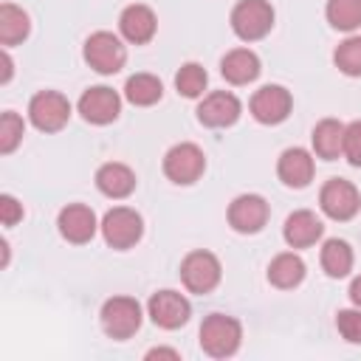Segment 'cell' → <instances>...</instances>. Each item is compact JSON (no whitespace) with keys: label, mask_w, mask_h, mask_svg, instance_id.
I'll return each instance as SVG.
<instances>
[{"label":"cell","mask_w":361,"mask_h":361,"mask_svg":"<svg viewBox=\"0 0 361 361\" xmlns=\"http://www.w3.org/2000/svg\"><path fill=\"white\" fill-rule=\"evenodd\" d=\"M240 338H243V327H240V322L234 316L212 313L200 324V347L212 358L234 355L237 347H240Z\"/></svg>","instance_id":"obj_1"},{"label":"cell","mask_w":361,"mask_h":361,"mask_svg":"<svg viewBox=\"0 0 361 361\" xmlns=\"http://www.w3.org/2000/svg\"><path fill=\"white\" fill-rule=\"evenodd\" d=\"M274 25V8L268 0H240L231 8V28L240 39H262Z\"/></svg>","instance_id":"obj_2"},{"label":"cell","mask_w":361,"mask_h":361,"mask_svg":"<svg viewBox=\"0 0 361 361\" xmlns=\"http://www.w3.org/2000/svg\"><path fill=\"white\" fill-rule=\"evenodd\" d=\"M141 231H144V220L135 209L130 206H116L104 214L102 220V234H104V243L110 248H133L138 240H141Z\"/></svg>","instance_id":"obj_3"},{"label":"cell","mask_w":361,"mask_h":361,"mask_svg":"<svg viewBox=\"0 0 361 361\" xmlns=\"http://www.w3.org/2000/svg\"><path fill=\"white\" fill-rule=\"evenodd\" d=\"M203 169H206V155L197 144L183 141V144L169 147L164 155V175L172 183H180V186L195 183L203 175Z\"/></svg>","instance_id":"obj_4"},{"label":"cell","mask_w":361,"mask_h":361,"mask_svg":"<svg viewBox=\"0 0 361 361\" xmlns=\"http://www.w3.org/2000/svg\"><path fill=\"white\" fill-rule=\"evenodd\" d=\"M102 327L110 338H130L141 327V305L133 296H113L102 305Z\"/></svg>","instance_id":"obj_5"},{"label":"cell","mask_w":361,"mask_h":361,"mask_svg":"<svg viewBox=\"0 0 361 361\" xmlns=\"http://www.w3.org/2000/svg\"><path fill=\"white\" fill-rule=\"evenodd\" d=\"M68 116H71V102L56 90H39L28 102V118L42 133L62 130L68 124Z\"/></svg>","instance_id":"obj_6"},{"label":"cell","mask_w":361,"mask_h":361,"mask_svg":"<svg viewBox=\"0 0 361 361\" xmlns=\"http://www.w3.org/2000/svg\"><path fill=\"white\" fill-rule=\"evenodd\" d=\"M124 59H127V51H124L121 39L116 34L96 31V34L87 37V42H85V62L93 71H99V73H116V71H121Z\"/></svg>","instance_id":"obj_7"},{"label":"cell","mask_w":361,"mask_h":361,"mask_svg":"<svg viewBox=\"0 0 361 361\" xmlns=\"http://www.w3.org/2000/svg\"><path fill=\"white\" fill-rule=\"evenodd\" d=\"M319 203H322V212L333 220H350L361 209L358 189L344 178H330L319 192Z\"/></svg>","instance_id":"obj_8"},{"label":"cell","mask_w":361,"mask_h":361,"mask_svg":"<svg viewBox=\"0 0 361 361\" xmlns=\"http://www.w3.org/2000/svg\"><path fill=\"white\" fill-rule=\"evenodd\" d=\"M180 279L192 293H209L220 282V262L209 251H192L180 262Z\"/></svg>","instance_id":"obj_9"},{"label":"cell","mask_w":361,"mask_h":361,"mask_svg":"<svg viewBox=\"0 0 361 361\" xmlns=\"http://www.w3.org/2000/svg\"><path fill=\"white\" fill-rule=\"evenodd\" d=\"M79 113L85 121L90 124H110L118 118L121 113V99L113 87H104V85H96V87H87L79 99Z\"/></svg>","instance_id":"obj_10"},{"label":"cell","mask_w":361,"mask_h":361,"mask_svg":"<svg viewBox=\"0 0 361 361\" xmlns=\"http://www.w3.org/2000/svg\"><path fill=\"white\" fill-rule=\"evenodd\" d=\"M147 310H149V319L158 327H164V330H175L180 324H186L189 313H192L189 299L180 296L178 290H158V293H152Z\"/></svg>","instance_id":"obj_11"},{"label":"cell","mask_w":361,"mask_h":361,"mask_svg":"<svg viewBox=\"0 0 361 361\" xmlns=\"http://www.w3.org/2000/svg\"><path fill=\"white\" fill-rule=\"evenodd\" d=\"M290 93L282 85H265L251 96V116L259 124H279L290 113Z\"/></svg>","instance_id":"obj_12"},{"label":"cell","mask_w":361,"mask_h":361,"mask_svg":"<svg viewBox=\"0 0 361 361\" xmlns=\"http://www.w3.org/2000/svg\"><path fill=\"white\" fill-rule=\"evenodd\" d=\"M268 220V203L259 195H240L228 206V223L240 234H257Z\"/></svg>","instance_id":"obj_13"},{"label":"cell","mask_w":361,"mask_h":361,"mask_svg":"<svg viewBox=\"0 0 361 361\" xmlns=\"http://www.w3.org/2000/svg\"><path fill=\"white\" fill-rule=\"evenodd\" d=\"M56 226H59V234L68 240V243H87L93 234H96V214L90 206L85 203H71L59 212L56 217Z\"/></svg>","instance_id":"obj_14"},{"label":"cell","mask_w":361,"mask_h":361,"mask_svg":"<svg viewBox=\"0 0 361 361\" xmlns=\"http://www.w3.org/2000/svg\"><path fill=\"white\" fill-rule=\"evenodd\" d=\"M197 118L206 127H228L240 118V99L228 90H214L200 102Z\"/></svg>","instance_id":"obj_15"},{"label":"cell","mask_w":361,"mask_h":361,"mask_svg":"<svg viewBox=\"0 0 361 361\" xmlns=\"http://www.w3.org/2000/svg\"><path fill=\"white\" fill-rule=\"evenodd\" d=\"M276 175H279V180H282L285 186H290V189L307 186V183L313 180V158H310V152L302 149V147L285 149V152L279 155V161H276Z\"/></svg>","instance_id":"obj_16"},{"label":"cell","mask_w":361,"mask_h":361,"mask_svg":"<svg viewBox=\"0 0 361 361\" xmlns=\"http://www.w3.org/2000/svg\"><path fill=\"white\" fill-rule=\"evenodd\" d=\"M118 28H121L124 39H130V42H135V45H144V42L152 39V34H155V28H158V20H155L152 8L135 3V6H127V8L121 11Z\"/></svg>","instance_id":"obj_17"},{"label":"cell","mask_w":361,"mask_h":361,"mask_svg":"<svg viewBox=\"0 0 361 361\" xmlns=\"http://www.w3.org/2000/svg\"><path fill=\"white\" fill-rule=\"evenodd\" d=\"M322 228L324 226H322V220L313 212L299 209V212L288 214V220L282 226V234H285V243L290 248H307V245H313L322 237Z\"/></svg>","instance_id":"obj_18"},{"label":"cell","mask_w":361,"mask_h":361,"mask_svg":"<svg viewBox=\"0 0 361 361\" xmlns=\"http://www.w3.org/2000/svg\"><path fill=\"white\" fill-rule=\"evenodd\" d=\"M259 71H262L259 68V56L254 51H248V48H234L220 62V73L231 85H248V82H254L259 76Z\"/></svg>","instance_id":"obj_19"},{"label":"cell","mask_w":361,"mask_h":361,"mask_svg":"<svg viewBox=\"0 0 361 361\" xmlns=\"http://www.w3.org/2000/svg\"><path fill=\"white\" fill-rule=\"evenodd\" d=\"M96 186H99V192L107 195V197H127V195L135 189V172H133L127 164L110 161V164L99 166V172H96Z\"/></svg>","instance_id":"obj_20"},{"label":"cell","mask_w":361,"mask_h":361,"mask_svg":"<svg viewBox=\"0 0 361 361\" xmlns=\"http://www.w3.org/2000/svg\"><path fill=\"white\" fill-rule=\"evenodd\" d=\"M313 149L319 158L333 161L344 155V124L336 118H324L313 127Z\"/></svg>","instance_id":"obj_21"},{"label":"cell","mask_w":361,"mask_h":361,"mask_svg":"<svg viewBox=\"0 0 361 361\" xmlns=\"http://www.w3.org/2000/svg\"><path fill=\"white\" fill-rule=\"evenodd\" d=\"M305 279V262L296 254H279L268 265V282L276 288H296Z\"/></svg>","instance_id":"obj_22"},{"label":"cell","mask_w":361,"mask_h":361,"mask_svg":"<svg viewBox=\"0 0 361 361\" xmlns=\"http://www.w3.org/2000/svg\"><path fill=\"white\" fill-rule=\"evenodd\" d=\"M28 14L23 8H17L14 3H3L0 6V42L3 45H14L20 39L28 37Z\"/></svg>","instance_id":"obj_23"},{"label":"cell","mask_w":361,"mask_h":361,"mask_svg":"<svg viewBox=\"0 0 361 361\" xmlns=\"http://www.w3.org/2000/svg\"><path fill=\"white\" fill-rule=\"evenodd\" d=\"M161 93H164L161 79L152 76V73H135V76H130L127 85H124V96H127V102H133V104H138V107H149V104H155V102L161 99Z\"/></svg>","instance_id":"obj_24"},{"label":"cell","mask_w":361,"mask_h":361,"mask_svg":"<svg viewBox=\"0 0 361 361\" xmlns=\"http://www.w3.org/2000/svg\"><path fill=\"white\" fill-rule=\"evenodd\" d=\"M322 268L333 279L347 276L350 268H353V248H350V243H344V240H327L322 245Z\"/></svg>","instance_id":"obj_25"},{"label":"cell","mask_w":361,"mask_h":361,"mask_svg":"<svg viewBox=\"0 0 361 361\" xmlns=\"http://www.w3.org/2000/svg\"><path fill=\"white\" fill-rule=\"evenodd\" d=\"M327 23L338 31H355L361 25V0H327Z\"/></svg>","instance_id":"obj_26"},{"label":"cell","mask_w":361,"mask_h":361,"mask_svg":"<svg viewBox=\"0 0 361 361\" xmlns=\"http://www.w3.org/2000/svg\"><path fill=\"white\" fill-rule=\"evenodd\" d=\"M206 82H209V76H206L203 65H197V62L180 65V71H178V76H175V87H178V93H183L186 99H197V96L206 90Z\"/></svg>","instance_id":"obj_27"},{"label":"cell","mask_w":361,"mask_h":361,"mask_svg":"<svg viewBox=\"0 0 361 361\" xmlns=\"http://www.w3.org/2000/svg\"><path fill=\"white\" fill-rule=\"evenodd\" d=\"M333 59H336V68H338L341 73H347V76H361V37H347V39L336 48Z\"/></svg>","instance_id":"obj_28"},{"label":"cell","mask_w":361,"mask_h":361,"mask_svg":"<svg viewBox=\"0 0 361 361\" xmlns=\"http://www.w3.org/2000/svg\"><path fill=\"white\" fill-rule=\"evenodd\" d=\"M23 118L17 116V113H11V110H6L3 116H0V152L3 155H8L17 144H20V138H23Z\"/></svg>","instance_id":"obj_29"},{"label":"cell","mask_w":361,"mask_h":361,"mask_svg":"<svg viewBox=\"0 0 361 361\" xmlns=\"http://www.w3.org/2000/svg\"><path fill=\"white\" fill-rule=\"evenodd\" d=\"M336 327L350 344H361V310H338Z\"/></svg>","instance_id":"obj_30"},{"label":"cell","mask_w":361,"mask_h":361,"mask_svg":"<svg viewBox=\"0 0 361 361\" xmlns=\"http://www.w3.org/2000/svg\"><path fill=\"white\" fill-rule=\"evenodd\" d=\"M344 158L353 166H361V121L344 127Z\"/></svg>","instance_id":"obj_31"},{"label":"cell","mask_w":361,"mask_h":361,"mask_svg":"<svg viewBox=\"0 0 361 361\" xmlns=\"http://www.w3.org/2000/svg\"><path fill=\"white\" fill-rule=\"evenodd\" d=\"M20 217H23V206L11 195H3L0 197V220H3V226H14Z\"/></svg>","instance_id":"obj_32"},{"label":"cell","mask_w":361,"mask_h":361,"mask_svg":"<svg viewBox=\"0 0 361 361\" xmlns=\"http://www.w3.org/2000/svg\"><path fill=\"white\" fill-rule=\"evenodd\" d=\"M147 358H172V361H178L180 355H178V350H166V347H155V350H149V353H147Z\"/></svg>","instance_id":"obj_33"},{"label":"cell","mask_w":361,"mask_h":361,"mask_svg":"<svg viewBox=\"0 0 361 361\" xmlns=\"http://www.w3.org/2000/svg\"><path fill=\"white\" fill-rule=\"evenodd\" d=\"M350 299H353V305L361 307V276L353 279V285H350Z\"/></svg>","instance_id":"obj_34"},{"label":"cell","mask_w":361,"mask_h":361,"mask_svg":"<svg viewBox=\"0 0 361 361\" xmlns=\"http://www.w3.org/2000/svg\"><path fill=\"white\" fill-rule=\"evenodd\" d=\"M8 76H11V59H8V54H3V76H0V82H8Z\"/></svg>","instance_id":"obj_35"}]
</instances>
